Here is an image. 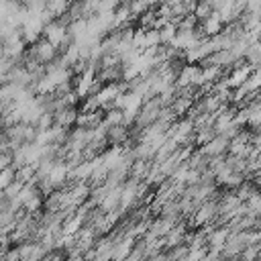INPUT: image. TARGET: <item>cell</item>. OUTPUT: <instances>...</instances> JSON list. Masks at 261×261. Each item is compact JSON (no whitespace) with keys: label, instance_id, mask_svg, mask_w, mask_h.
<instances>
[{"label":"cell","instance_id":"cell-1","mask_svg":"<svg viewBox=\"0 0 261 261\" xmlns=\"http://www.w3.org/2000/svg\"><path fill=\"white\" fill-rule=\"evenodd\" d=\"M27 53V57H31L35 63H39V65H49L51 61H55L57 59V55H59V51L51 45V43H47L43 37L37 41V43H33V45H29V49L24 51Z\"/></svg>","mask_w":261,"mask_h":261},{"label":"cell","instance_id":"cell-2","mask_svg":"<svg viewBox=\"0 0 261 261\" xmlns=\"http://www.w3.org/2000/svg\"><path fill=\"white\" fill-rule=\"evenodd\" d=\"M200 71H202V67L198 65V63H194V65H181L179 67V71H177V75H175V88L177 90H184V88H196L198 86V80H200Z\"/></svg>","mask_w":261,"mask_h":261},{"label":"cell","instance_id":"cell-3","mask_svg":"<svg viewBox=\"0 0 261 261\" xmlns=\"http://www.w3.org/2000/svg\"><path fill=\"white\" fill-rule=\"evenodd\" d=\"M43 22H41V18L39 16H29L24 22H22V27L18 29L20 31V37H22V41H24V45H33V43H37L39 39H41V35H43Z\"/></svg>","mask_w":261,"mask_h":261},{"label":"cell","instance_id":"cell-4","mask_svg":"<svg viewBox=\"0 0 261 261\" xmlns=\"http://www.w3.org/2000/svg\"><path fill=\"white\" fill-rule=\"evenodd\" d=\"M226 149H228V141H226L224 137H220V135H214V137H212V139H210L206 145H202L198 151L210 159V157L226 155Z\"/></svg>","mask_w":261,"mask_h":261},{"label":"cell","instance_id":"cell-5","mask_svg":"<svg viewBox=\"0 0 261 261\" xmlns=\"http://www.w3.org/2000/svg\"><path fill=\"white\" fill-rule=\"evenodd\" d=\"M228 234H230L228 226H216V228H212V230L206 234V249H208V251H222V247H224Z\"/></svg>","mask_w":261,"mask_h":261},{"label":"cell","instance_id":"cell-6","mask_svg":"<svg viewBox=\"0 0 261 261\" xmlns=\"http://www.w3.org/2000/svg\"><path fill=\"white\" fill-rule=\"evenodd\" d=\"M222 20H220V16H218V12H212L206 20H202L200 24H198V29H200V33H202V37L204 39H210V37H214V35H218L220 31H222Z\"/></svg>","mask_w":261,"mask_h":261},{"label":"cell","instance_id":"cell-7","mask_svg":"<svg viewBox=\"0 0 261 261\" xmlns=\"http://www.w3.org/2000/svg\"><path fill=\"white\" fill-rule=\"evenodd\" d=\"M186 232H188V226H186V222H184V220H181V222H177V224H173V228L163 237L165 251H167V249H171V247L184 245V237H186Z\"/></svg>","mask_w":261,"mask_h":261},{"label":"cell","instance_id":"cell-8","mask_svg":"<svg viewBox=\"0 0 261 261\" xmlns=\"http://www.w3.org/2000/svg\"><path fill=\"white\" fill-rule=\"evenodd\" d=\"M75 118H77V108H61L53 114V124L69 130L75 126Z\"/></svg>","mask_w":261,"mask_h":261},{"label":"cell","instance_id":"cell-9","mask_svg":"<svg viewBox=\"0 0 261 261\" xmlns=\"http://www.w3.org/2000/svg\"><path fill=\"white\" fill-rule=\"evenodd\" d=\"M171 228H173V222H171V220L161 218V216H155V218L149 220V228H147V232H151V234L157 237V239H163Z\"/></svg>","mask_w":261,"mask_h":261},{"label":"cell","instance_id":"cell-10","mask_svg":"<svg viewBox=\"0 0 261 261\" xmlns=\"http://www.w3.org/2000/svg\"><path fill=\"white\" fill-rule=\"evenodd\" d=\"M133 247H135V239H130V237H122L120 241H116L114 247H112V261H122V259H126V257L130 255Z\"/></svg>","mask_w":261,"mask_h":261},{"label":"cell","instance_id":"cell-11","mask_svg":"<svg viewBox=\"0 0 261 261\" xmlns=\"http://www.w3.org/2000/svg\"><path fill=\"white\" fill-rule=\"evenodd\" d=\"M100 122H102V110L77 112V118H75V126L80 128H96Z\"/></svg>","mask_w":261,"mask_h":261},{"label":"cell","instance_id":"cell-12","mask_svg":"<svg viewBox=\"0 0 261 261\" xmlns=\"http://www.w3.org/2000/svg\"><path fill=\"white\" fill-rule=\"evenodd\" d=\"M151 163L153 161H143V159H135L128 167V177L130 179H137V181H143L151 169Z\"/></svg>","mask_w":261,"mask_h":261},{"label":"cell","instance_id":"cell-13","mask_svg":"<svg viewBox=\"0 0 261 261\" xmlns=\"http://www.w3.org/2000/svg\"><path fill=\"white\" fill-rule=\"evenodd\" d=\"M67 8H69V2H61V0H53V2H47L45 4V12L55 20V18H59V16H63L65 12H67Z\"/></svg>","mask_w":261,"mask_h":261},{"label":"cell","instance_id":"cell-14","mask_svg":"<svg viewBox=\"0 0 261 261\" xmlns=\"http://www.w3.org/2000/svg\"><path fill=\"white\" fill-rule=\"evenodd\" d=\"M175 35H177L175 24H173V22H167V24H163V27L159 29V43H161V45H171V41L175 39Z\"/></svg>","mask_w":261,"mask_h":261},{"label":"cell","instance_id":"cell-15","mask_svg":"<svg viewBox=\"0 0 261 261\" xmlns=\"http://www.w3.org/2000/svg\"><path fill=\"white\" fill-rule=\"evenodd\" d=\"M259 86H261V73H259V69H253L249 73V77L245 80L243 88L247 94H255V92H259Z\"/></svg>","mask_w":261,"mask_h":261},{"label":"cell","instance_id":"cell-16","mask_svg":"<svg viewBox=\"0 0 261 261\" xmlns=\"http://www.w3.org/2000/svg\"><path fill=\"white\" fill-rule=\"evenodd\" d=\"M212 12H214V10H212L210 2H196V8H194L192 16H194V18H196V22L200 24V22H202V20H206Z\"/></svg>","mask_w":261,"mask_h":261},{"label":"cell","instance_id":"cell-17","mask_svg":"<svg viewBox=\"0 0 261 261\" xmlns=\"http://www.w3.org/2000/svg\"><path fill=\"white\" fill-rule=\"evenodd\" d=\"M245 206H247V210H249L253 216H259V212H261V196H259V190H255V192L245 200Z\"/></svg>","mask_w":261,"mask_h":261},{"label":"cell","instance_id":"cell-18","mask_svg":"<svg viewBox=\"0 0 261 261\" xmlns=\"http://www.w3.org/2000/svg\"><path fill=\"white\" fill-rule=\"evenodd\" d=\"M259 251H261V247H259V245L245 247V249L241 251V255H239V259H237V261H257V259H259Z\"/></svg>","mask_w":261,"mask_h":261},{"label":"cell","instance_id":"cell-19","mask_svg":"<svg viewBox=\"0 0 261 261\" xmlns=\"http://www.w3.org/2000/svg\"><path fill=\"white\" fill-rule=\"evenodd\" d=\"M243 181H245V175H241V173H234V171H232V173H230V175H228L220 186H222V188H226V190H232V192H234Z\"/></svg>","mask_w":261,"mask_h":261},{"label":"cell","instance_id":"cell-20","mask_svg":"<svg viewBox=\"0 0 261 261\" xmlns=\"http://www.w3.org/2000/svg\"><path fill=\"white\" fill-rule=\"evenodd\" d=\"M159 31L155 29H149L145 31V49H153V47H159Z\"/></svg>","mask_w":261,"mask_h":261},{"label":"cell","instance_id":"cell-21","mask_svg":"<svg viewBox=\"0 0 261 261\" xmlns=\"http://www.w3.org/2000/svg\"><path fill=\"white\" fill-rule=\"evenodd\" d=\"M12 181H14V169H12V167L2 169V171H0V192H4Z\"/></svg>","mask_w":261,"mask_h":261},{"label":"cell","instance_id":"cell-22","mask_svg":"<svg viewBox=\"0 0 261 261\" xmlns=\"http://www.w3.org/2000/svg\"><path fill=\"white\" fill-rule=\"evenodd\" d=\"M20 190H22V184H18V181H12V184H10V186L4 190V198H6L8 202H12V200L18 196V192H20Z\"/></svg>","mask_w":261,"mask_h":261},{"label":"cell","instance_id":"cell-23","mask_svg":"<svg viewBox=\"0 0 261 261\" xmlns=\"http://www.w3.org/2000/svg\"><path fill=\"white\" fill-rule=\"evenodd\" d=\"M116 6H118V2H114V0L98 2V10H96V14H102V12H114V10H116Z\"/></svg>","mask_w":261,"mask_h":261},{"label":"cell","instance_id":"cell-24","mask_svg":"<svg viewBox=\"0 0 261 261\" xmlns=\"http://www.w3.org/2000/svg\"><path fill=\"white\" fill-rule=\"evenodd\" d=\"M0 137H2V126H0Z\"/></svg>","mask_w":261,"mask_h":261}]
</instances>
